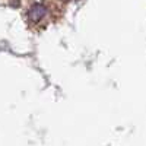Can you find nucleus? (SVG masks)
<instances>
[{
	"label": "nucleus",
	"mask_w": 146,
	"mask_h": 146,
	"mask_svg": "<svg viewBox=\"0 0 146 146\" xmlns=\"http://www.w3.org/2000/svg\"><path fill=\"white\" fill-rule=\"evenodd\" d=\"M45 13H47V9L42 5H32V7L28 12V18L34 23H38L45 18Z\"/></svg>",
	"instance_id": "1"
}]
</instances>
